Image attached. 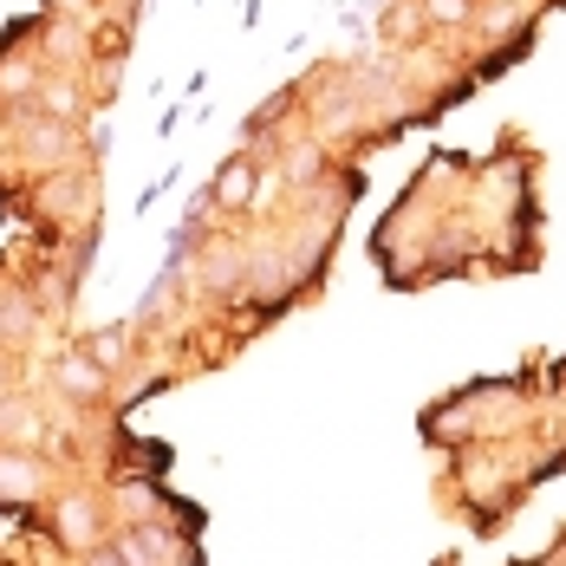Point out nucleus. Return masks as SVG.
Wrapping results in <instances>:
<instances>
[{"instance_id":"f257e3e1","label":"nucleus","mask_w":566,"mask_h":566,"mask_svg":"<svg viewBox=\"0 0 566 566\" xmlns=\"http://www.w3.org/2000/svg\"><path fill=\"white\" fill-rule=\"evenodd\" d=\"M248 196H254V157H228L222 182H216V202L234 209V202H248Z\"/></svg>"},{"instance_id":"f03ea898","label":"nucleus","mask_w":566,"mask_h":566,"mask_svg":"<svg viewBox=\"0 0 566 566\" xmlns=\"http://www.w3.org/2000/svg\"><path fill=\"white\" fill-rule=\"evenodd\" d=\"M59 385L72 397H98V365H92V358H65V365H59Z\"/></svg>"},{"instance_id":"7ed1b4c3","label":"nucleus","mask_w":566,"mask_h":566,"mask_svg":"<svg viewBox=\"0 0 566 566\" xmlns=\"http://www.w3.org/2000/svg\"><path fill=\"white\" fill-rule=\"evenodd\" d=\"M423 20H437V27H469V20H475V0H423Z\"/></svg>"},{"instance_id":"20e7f679","label":"nucleus","mask_w":566,"mask_h":566,"mask_svg":"<svg viewBox=\"0 0 566 566\" xmlns=\"http://www.w3.org/2000/svg\"><path fill=\"white\" fill-rule=\"evenodd\" d=\"M92 566H112V560H92Z\"/></svg>"}]
</instances>
